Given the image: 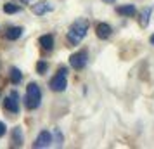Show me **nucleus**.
Instances as JSON below:
<instances>
[{
  "label": "nucleus",
  "mask_w": 154,
  "mask_h": 149,
  "mask_svg": "<svg viewBox=\"0 0 154 149\" xmlns=\"http://www.w3.org/2000/svg\"><path fill=\"white\" fill-rule=\"evenodd\" d=\"M152 12H154V7H152V5H149V7H146L144 11H142V14H140V24H142L144 28H147V26H149Z\"/></svg>",
  "instance_id": "1a4fd4ad"
},
{
  "label": "nucleus",
  "mask_w": 154,
  "mask_h": 149,
  "mask_svg": "<svg viewBox=\"0 0 154 149\" xmlns=\"http://www.w3.org/2000/svg\"><path fill=\"white\" fill-rule=\"evenodd\" d=\"M116 12H118L119 16H125V17H132V16H135L137 9H135V5H132V4H126V5H121V7L116 9Z\"/></svg>",
  "instance_id": "9d476101"
},
{
  "label": "nucleus",
  "mask_w": 154,
  "mask_h": 149,
  "mask_svg": "<svg viewBox=\"0 0 154 149\" xmlns=\"http://www.w3.org/2000/svg\"><path fill=\"white\" fill-rule=\"evenodd\" d=\"M21 35H23L21 26H12V28H9L7 31H5V38H7V40H17Z\"/></svg>",
  "instance_id": "9b49d317"
},
{
  "label": "nucleus",
  "mask_w": 154,
  "mask_h": 149,
  "mask_svg": "<svg viewBox=\"0 0 154 149\" xmlns=\"http://www.w3.org/2000/svg\"><path fill=\"white\" fill-rule=\"evenodd\" d=\"M40 45H42L45 50H50L52 47H54V36H52V35L40 36Z\"/></svg>",
  "instance_id": "f8f14e48"
},
{
  "label": "nucleus",
  "mask_w": 154,
  "mask_h": 149,
  "mask_svg": "<svg viewBox=\"0 0 154 149\" xmlns=\"http://www.w3.org/2000/svg\"><path fill=\"white\" fill-rule=\"evenodd\" d=\"M66 87H68V80H66V68H61L59 73L50 80V88H52L54 92H63V90H66Z\"/></svg>",
  "instance_id": "7ed1b4c3"
},
{
  "label": "nucleus",
  "mask_w": 154,
  "mask_h": 149,
  "mask_svg": "<svg viewBox=\"0 0 154 149\" xmlns=\"http://www.w3.org/2000/svg\"><path fill=\"white\" fill-rule=\"evenodd\" d=\"M31 11L36 16H43V14H47V12H52L54 11V5L50 2H38V4H33Z\"/></svg>",
  "instance_id": "0eeeda50"
},
{
  "label": "nucleus",
  "mask_w": 154,
  "mask_h": 149,
  "mask_svg": "<svg viewBox=\"0 0 154 149\" xmlns=\"http://www.w3.org/2000/svg\"><path fill=\"white\" fill-rule=\"evenodd\" d=\"M88 21L87 19H78L71 24L69 31H68V42L71 45H78V43L82 42L87 35V31H88Z\"/></svg>",
  "instance_id": "f257e3e1"
},
{
  "label": "nucleus",
  "mask_w": 154,
  "mask_h": 149,
  "mask_svg": "<svg viewBox=\"0 0 154 149\" xmlns=\"http://www.w3.org/2000/svg\"><path fill=\"white\" fill-rule=\"evenodd\" d=\"M4 11H5L7 14H16V12H19V11H21V7H19V5H14L12 2H9V4L4 5Z\"/></svg>",
  "instance_id": "2eb2a0df"
},
{
  "label": "nucleus",
  "mask_w": 154,
  "mask_h": 149,
  "mask_svg": "<svg viewBox=\"0 0 154 149\" xmlns=\"http://www.w3.org/2000/svg\"><path fill=\"white\" fill-rule=\"evenodd\" d=\"M50 144H52V135H50L47 130H43V132H40V134H38L36 141L33 142V147H36V149H40V147H49Z\"/></svg>",
  "instance_id": "423d86ee"
},
{
  "label": "nucleus",
  "mask_w": 154,
  "mask_h": 149,
  "mask_svg": "<svg viewBox=\"0 0 154 149\" xmlns=\"http://www.w3.org/2000/svg\"><path fill=\"white\" fill-rule=\"evenodd\" d=\"M40 101H42V92H40V87L36 83H29L28 88H26V99H24V104L28 109H36L40 106Z\"/></svg>",
  "instance_id": "f03ea898"
},
{
  "label": "nucleus",
  "mask_w": 154,
  "mask_h": 149,
  "mask_svg": "<svg viewBox=\"0 0 154 149\" xmlns=\"http://www.w3.org/2000/svg\"><path fill=\"white\" fill-rule=\"evenodd\" d=\"M5 130H7L5 123H4V121H0V137H2V135H5Z\"/></svg>",
  "instance_id": "f3484780"
},
{
  "label": "nucleus",
  "mask_w": 154,
  "mask_h": 149,
  "mask_svg": "<svg viewBox=\"0 0 154 149\" xmlns=\"http://www.w3.org/2000/svg\"><path fill=\"white\" fill-rule=\"evenodd\" d=\"M12 142H14L16 147H21L23 146V132L19 127L14 128V132H12Z\"/></svg>",
  "instance_id": "ddd939ff"
},
{
  "label": "nucleus",
  "mask_w": 154,
  "mask_h": 149,
  "mask_svg": "<svg viewBox=\"0 0 154 149\" xmlns=\"http://www.w3.org/2000/svg\"><path fill=\"white\" fill-rule=\"evenodd\" d=\"M102 2H106V4H114V0H102Z\"/></svg>",
  "instance_id": "6ab92c4d"
},
{
  "label": "nucleus",
  "mask_w": 154,
  "mask_h": 149,
  "mask_svg": "<svg viewBox=\"0 0 154 149\" xmlns=\"http://www.w3.org/2000/svg\"><path fill=\"white\" fill-rule=\"evenodd\" d=\"M4 106L11 113H19V95H17V92H11V95L5 97V101H4Z\"/></svg>",
  "instance_id": "39448f33"
},
{
  "label": "nucleus",
  "mask_w": 154,
  "mask_h": 149,
  "mask_svg": "<svg viewBox=\"0 0 154 149\" xmlns=\"http://www.w3.org/2000/svg\"><path fill=\"white\" fill-rule=\"evenodd\" d=\"M11 80H12L14 83H19V82L23 80L21 71L17 70V68H11Z\"/></svg>",
  "instance_id": "4468645a"
},
{
  "label": "nucleus",
  "mask_w": 154,
  "mask_h": 149,
  "mask_svg": "<svg viewBox=\"0 0 154 149\" xmlns=\"http://www.w3.org/2000/svg\"><path fill=\"white\" fill-rule=\"evenodd\" d=\"M47 68H49V64L45 63V61H40V63L36 64V70H38V73H43V71H47Z\"/></svg>",
  "instance_id": "dca6fc26"
},
{
  "label": "nucleus",
  "mask_w": 154,
  "mask_h": 149,
  "mask_svg": "<svg viewBox=\"0 0 154 149\" xmlns=\"http://www.w3.org/2000/svg\"><path fill=\"white\" fill-rule=\"evenodd\" d=\"M87 61H88V52L87 50L75 52L69 57V64H71V68H75V70H83L85 66H87Z\"/></svg>",
  "instance_id": "20e7f679"
},
{
  "label": "nucleus",
  "mask_w": 154,
  "mask_h": 149,
  "mask_svg": "<svg viewBox=\"0 0 154 149\" xmlns=\"http://www.w3.org/2000/svg\"><path fill=\"white\" fill-rule=\"evenodd\" d=\"M149 42H151V45H154V33L151 35V38H149Z\"/></svg>",
  "instance_id": "a211bd4d"
},
{
  "label": "nucleus",
  "mask_w": 154,
  "mask_h": 149,
  "mask_svg": "<svg viewBox=\"0 0 154 149\" xmlns=\"http://www.w3.org/2000/svg\"><path fill=\"white\" fill-rule=\"evenodd\" d=\"M21 2H24V4H28V2H29V0H21Z\"/></svg>",
  "instance_id": "aec40b11"
},
{
  "label": "nucleus",
  "mask_w": 154,
  "mask_h": 149,
  "mask_svg": "<svg viewBox=\"0 0 154 149\" xmlns=\"http://www.w3.org/2000/svg\"><path fill=\"white\" fill-rule=\"evenodd\" d=\"M95 33H97V36L100 38V40H107V38L111 36V33H112V28L107 24V23H99L97 28H95Z\"/></svg>",
  "instance_id": "6e6552de"
}]
</instances>
